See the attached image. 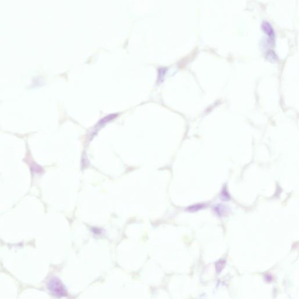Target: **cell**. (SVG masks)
<instances>
[{
	"label": "cell",
	"mask_w": 299,
	"mask_h": 299,
	"mask_svg": "<svg viewBox=\"0 0 299 299\" xmlns=\"http://www.w3.org/2000/svg\"><path fill=\"white\" fill-rule=\"evenodd\" d=\"M49 288L57 297H63L66 295V290L62 282L57 277L51 279L49 282Z\"/></svg>",
	"instance_id": "1"
},
{
	"label": "cell",
	"mask_w": 299,
	"mask_h": 299,
	"mask_svg": "<svg viewBox=\"0 0 299 299\" xmlns=\"http://www.w3.org/2000/svg\"><path fill=\"white\" fill-rule=\"evenodd\" d=\"M262 29L268 35L270 42H274L275 39V33L270 25L267 22H264L262 24Z\"/></svg>",
	"instance_id": "2"
},
{
	"label": "cell",
	"mask_w": 299,
	"mask_h": 299,
	"mask_svg": "<svg viewBox=\"0 0 299 299\" xmlns=\"http://www.w3.org/2000/svg\"><path fill=\"white\" fill-rule=\"evenodd\" d=\"M213 210L217 216H223L228 212V209L225 205L219 204L214 206Z\"/></svg>",
	"instance_id": "3"
},
{
	"label": "cell",
	"mask_w": 299,
	"mask_h": 299,
	"mask_svg": "<svg viewBox=\"0 0 299 299\" xmlns=\"http://www.w3.org/2000/svg\"><path fill=\"white\" fill-rule=\"evenodd\" d=\"M205 207V205L203 204H197V205H193L189 207L188 208V211L189 212H196L198 211Z\"/></svg>",
	"instance_id": "4"
},
{
	"label": "cell",
	"mask_w": 299,
	"mask_h": 299,
	"mask_svg": "<svg viewBox=\"0 0 299 299\" xmlns=\"http://www.w3.org/2000/svg\"><path fill=\"white\" fill-rule=\"evenodd\" d=\"M225 263H226V261L224 260H220L219 261H218L216 263V270H217V273H220L221 270L223 269V268L224 267Z\"/></svg>",
	"instance_id": "5"
},
{
	"label": "cell",
	"mask_w": 299,
	"mask_h": 299,
	"mask_svg": "<svg viewBox=\"0 0 299 299\" xmlns=\"http://www.w3.org/2000/svg\"><path fill=\"white\" fill-rule=\"evenodd\" d=\"M221 199H223V200H227L228 199H230V195H228L227 190L226 189H224L223 191H222V193H221Z\"/></svg>",
	"instance_id": "6"
},
{
	"label": "cell",
	"mask_w": 299,
	"mask_h": 299,
	"mask_svg": "<svg viewBox=\"0 0 299 299\" xmlns=\"http://www.w3.org/2000/svg\"><path fill=\"white\" fill-rule=\"evenodd\" d=\"M165 71H166V69H161V73H160V75L158 76V79H160L161 81V79H163L164 77V76Z\"/></svg>",
	"instance_id": "7"
},
{
	"label": "cell",
	"mask_w": 299,
	"mask_h": 299,
	"mask_svg": "<svg viewBox=\"0 0 299 299\" xmlns=\"http://www.w3.org/2000/svg\"><path fill=\"white\" fill-rule=\"evenodd\" d=\"M267 279H266V280H267V281H270L272 280V278H271V276H267Z\"/></svg>",
	"instance_id": "8"
}]
</instances>
